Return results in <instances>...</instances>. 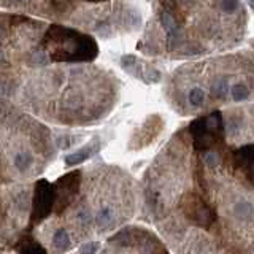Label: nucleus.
Segmentation results:
<instances>
[{
  "label": "nucleus",
  "instance_id": "f257e3e1",
  "mask_svg": "<svg viewBox=\"0 0 254 254\" xmlns=\"http://www.w3.org/2000/svg\"><path fill=\"white\" fill-rule=\"evenodd\" d=\"M164 46L173 57H197L234 48L246 27L242 0H159Z\"/></svg>",
  "mask_w": 254,
  "mask_h": 254
},
{
  "label": "nucleus",
  "instance_id": "f03ea898",
  "mask_svg": "<svg viewBox=\"0 0 254 254\" xmlns=\"http://www.w3.org/2000/svg\"><path fill=\"white\" fill-rule=\"evenodd\" d=\"M171 95L186 110L210 102H246L254 97V53L221 54L183 65L170 78Z\"/></svg>",
  "mask_w": 254,
  "mask_h": 254
},
{
  "label": "nucleus",
  "instance_id": "7ed1b4c3",
  "mask_svg": "<svg viewBox=\"0 0 254 254\" xmlns=\"http://www.w3.org/2000/svg\"><path fill=\"white\" fill-rule=\"evenodd\" d=\"M44 46L54 61H92L99 53L94 39L61 26L49 29L44 37Z\"/></svg>",
  "mask_w": 254,
  "mask_h": 254
},
{
  "label": "nucleus",
  "instance_id": "20e7f679",
  "mask_svg": "<svg viewBox=\"0 0 254 254\" xmlns=\"http://www.w3.org/2000/svg\"><path fill=\"white\" fill-rule=\"evenodd\" d=\"M54 207V188L48 181H40L34 194L32 221H42L51 213Z\"/></svg>",
  "mask_w": 254,
  "mask_h": 254
},
{
  "label": "nucleus",
  "instance_id": "39448f33",
  "mask_svg": "<svg viewBox=\"0 0 254 254\" xmlns=\"http://www.w3.org/2000/svg\"><path fill=\"white\" fill-rule=\"evenodd\" d=\"M184 213L186 218L191 222L197 224L202 227H210L214 222V212L212 210L208 204L197 196H189V199L186 200V207H184Z\"/></svg>",
  "mask_w": 254,
  "mask_h": 254
},
{
  "label": "nucleus",
  "instance_id": "423d86ee",
  "mask_svg": "<svg viewBox=\"0 0 254 254\" xmlns=\"http://www.w3.org/2000/svg\"><path fill=\"white\" fill-rule=\"evenodd\" d=\"M121 64L124 70L132 73L133 77L140 78L141 81H145V83H159L161 81V73L153 65L141 62L135 56H124L121 59Z\"/></svg>",
  "mask_w": 254,
  "mask_h": 254
},
{
  "label": "nucleus",
  "instance_id": "0eeeda50",
  "mask_svg": "<svg viewBox=\"0 0 254 254\" xmlns=\"http://www.w3.org/2000/svg\"><path fill=\"white\" fill-rule=\"evenodd\" d=\"M234 166L254 186V143L237 148L234 151Z\"/></svg>",
  "mask_w": 254,
  "mask_h": 254
},
{
  "label": "nucleus",
  "instance_id": "6e6552de",
  "mask_svg": "<svg viewBox=\"0 0 254 254\" xmlns=\"http://www.w3.org/2000/svg\"><path fill=\"white\" fill-rule=\"evenodd\" d=\"M95 224L99 232H107L116 226V212L111 207H102L95 214Z\"/></svg>",
  "mask_w": 254,
  "mask_h": 254
},
{
  "label": "nucleus",
  "instance_id": "1a4fd4ad",
  "mask_svg": "<svg viewBox=\"0 0 254 254\" xmlns=\"http://www.w3.org/2000/svg\"><path fill=\"white\" fill-rule=\"evenodd\" d=\"M97 149H99V140L95 138L94 141H91V143H87L86 146L78 149L77 153L67 156L65 164H67V166H77V164H80V162H85V161H87L89 158H91Z\"/></svg>",
  "mask_w": 254,
  "mask_h": 254
},
{
  "label": "nucleus",
  "instance_id": "9d476101",
  "mask_svg": "<svg viewBox=\"0 0 254 254\" xmlns=\"http://www.w3.org/2000/svg\"><path fill=\"white\" fill-rule=\"evenodd\" d=\"M72 246V242H70V237L67 234L65 229H57L54 235H53V248L57 251V253H62V251H67Z\"/></svg>",
  "mask_w": 254,
  "mask_h": 254
},
{
  "label": "nucleus",
  "instance_id": "9b49d317",
  "mask_svg": "<svg viewBox=\"0 0 254 254\" xmlns=\"http://www.w3.org/2000/svg\"><path fill=\"white\" fill-rule=\"evenodd\" d=\"M18 251H19V254H48L39 243H37L35 240H32V238H27V240L22 242L19 245Z\"/></svg>",
  "mask_w": 254,
  "mask_h": 254
},
{
  "label": "nucleus",
  "instance_id": "f8f14e48",
  "mask_svg": "<svg viewBox=\"0 0 254 254\" xmlns=\"http://www.w3.org/2000/svg\"><path fill=\"white\" fill-rule=\"evenodd\" d=\"M32 156L29 154L27 151H21L14 156V167H16L19 171H26L29 170V167L32 166Z\"/></svg>",
  "mask_w": 254,
  "mask_h": 254
},
{
  "label": "nucleus",
  "instance_id": "ddd939ff",
  "mask_svg": "<svg viewBox=\"0 0 254 254\" xmlns=\"http://www.w3.org/2000/svg\"><path fill=\"white\" fill-rule=\"evenodd\" d=\"M251 214H253V205L250 204V202H246V200L237 202V205H235V216H237L238 219L246 221V219L251 218Z\"/></svg>",
  "mask_w": 254,
  "mask_h": 254
},
{
  "label": "nucleus",
  "instance_id": "4468645a",
  "mask_svg": "<svg viewBox=\"0 0 254 254\" xmlns=\"http://www.w3.org/2000/svg\"><path fill=\"white\" fill-rule=\"evenodd\" d=\"M77 222H78V226H81V227H87L89 224L92 222V214H91V212H89V208H86V207H80L78 208Z\"/></svg>",
  "mask_w": 254,
  "mask_h": 254
},
{
  "label": "nucleus",
  "instance_id": "2eb2a0df",
  "mask_svg": "<svg viewBox=\"0 0 254 254\" xmlns=\"http://www.w3.org/2000/svg\"><path fill=\"white\" fill-rule=\"evenodd\" d=\"M100 248V243L97 242H91V243H86L80 248V253L81 254H95L97 251H99Z\"/></svg>",
  "mask_w": 254,
  "mask_h": 254
},
{
  "label": "nucleus",
  "instance_id": "dca6fc26",
  "mask_svg": "<svg viewBox=\"0 0 254 254\" xmlns=\"http://www.w3.org/2000/svg\"><path fill=\"white\" fill-rule=\"evenodd\" d=\"M246 2H248V5L251 6V8H254V0H246Z\"/></svg>",
  "mask_w": 254,
  "mask_h": 254
},
{
  "label": "nucleus",
  "instance_id": "f3484780",
  "mask_svg": "<svg viewBox=\"0 0 254 254\" xmlns=\"http://www.w3.org/2000/svg\"><path fill=\"white\" fill-rule=\"evenodd\" d=\"M3 42V32H2V29H0V43Z\"/></svg>",
  "mask_w": 254,
  "mask_h": 254
},
{
  "label": "nucleus",
  "instance_id": "a211bd4d",
  "mask_svg": "<svg viewBox=\"0 0 254 254\" xmlns=\"http://www.w3.org/2000/svg\"><path fill=\"white\" fill-rule=\"evenodd\" d=\"M89 2H103V0H89Z\"/></svg>",
  "mask_w": 254,
  "mask_h": 254
},
{
  "label": "nucleus",
  "instance_id": "6ab92c4d",
  "mask_svg": "<svg viewBox=\"0 0 254 254\" xmlns=\"http://www.w3.org/2000/svg\"><path fill=\"white\" fill-rule=\"evenodd\" d=\"M14 2H22V0H14Z\"/></svg>",
  "mask_w": 254,
  "mask_h": 254
}]
</instances>
